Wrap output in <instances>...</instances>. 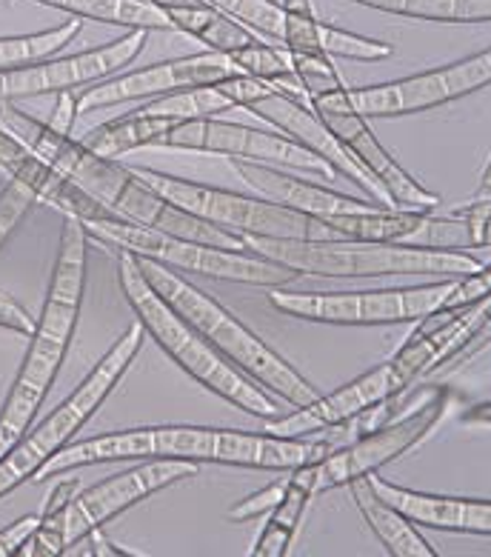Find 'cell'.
I'll list each match as a JSON object with an SVG mask.
<instances>
[{
  "label": "cell",
  "instance_id": "obj_33",
  "mask_svg": "<svg viewBox=\"0 0 491 557\" xmlns=\"http://www.w3.org/2000/svg\"><path fill=\"white\" fill-rule=\"evenodd\" d=\"M223 15L235 17L257 38L277 40L284 47V9L275 0H203Z\"/></svg>",
  "mask_w": 491,
  "mask_h": 557
},
{
  "label": "cell",
  "instance_id": "obj_31",
  "mask_svg": "<svg viewBox=\"0 0 491 557\" xmlns=\"http://www.w3.org/2000/svg\"><path fill=\"white\" fill-rule=\"evenodd\" d=\"M77 35H80V17H70L66 24L52 26L47 32H35V35H9V38L3 35L0 38V70L52 58V54L70 47Z\"/></svg>",
  "mask_w": 491,
  "mask_h": 557
},
{
  "label": "cell",
  "instance_id": "obj_18",
  "mask_svg": "<svg viewBox=\"0 0 491 557\" xmlns=\"http://www.w3.org/2000/svg\"><path fill=\"white\" fill-rule=\"evenodd\" d=\"M312 109V107H309ZM326 129L338 138L345 152L352 154L354 161L366 169L368 175L375 177V184L386 191V198L392 203V209H412V212H435L440 207V198L435 191H429L420 181L408 175L406 169L394 161V154L386 149L366 117H361L352 109H331V107H315L312 109Z\"/></svg>",
  "mask_w": 491,
  "mask_h": 557
},
{
  "label": "cell",
  "instance_id": "obj_8",
  "mask_svg": "<svg viewBox=\"0 0 491 557\" xmlns=\"http://www.w3.org/2000/svg\"><path fill=\"white\" fill-rule=\"evenodd\" d=\"M86 232H89V237H98L100 244L126 249V252L138 255V258L158 260L163 267L175 269V272H189V275L235 281L246 283V286H266V289L284 286V283L298 277L289 269L277 267L275 260L254 255L252 249L249 252L217 249V246L198 244V240H189V237L149 230V226L126 221L121 214L89 223Z\"/></svg>",
  "mask_w": 491,
  "mask_h": 557
},
{
  "label": "cell",
  "instance_id": "obj_35",
  "mask_svg": "<svg viewBox=\"0 0 491 557\" xmlns=\"http://www.w3.org/2000/svg\"><path fill=\"white\" fill-rule=\"evenodd\" d=\"M32 207H35V195L17 181H12L7 189L0 191V246L7 244L9 235L21 226Z\"/></svg>",
  "mask_w": 491,
  "mask_h": 557
},
{
  "label": "cell",
  "instance_id": "obj_13",
  "mask_svg": "<svg viewBox=\"0 0 491 557\" xmlns=\"http://www.w3.org/2000/svg\"><path fill=\"white\" fill-rule=\"evenodd\" d=\"M158 149H180V152H203L223 154L231 161L266 163V166H286L294 172H312L326 181H335L338 172L317 154L292 140L284 132H266L246 126V123L215 121V117H200V121L175 123L161 138Z\"/></svg>",
  "mask_w": 491,
  "mask_h": 557
},
{
  "label": "cell",
  "instance_id": "obj_2",
  "mask_svg": "<svg viewBox=\"0 0 491 557\" xmlns=\"http://www.w3.org/2000/svg\"><path fill=\"white\" fill-rule=\"evenodd\" d=\"M0 126L24 140L49 166H54L61 175L75 181L80 189L89 191L98 203L126 221L149 226V230L169 232L177 237H189L198 244L217 246V249L249 252V246L238 232L212 226L184 209L172 207L169 200L161 198L135 175V169L123 166L112 158H100L84 140L54 132L47 121H38L35 115L24 112L15 100H0Z\"/></svg>",
  "mask_w": 491,
  "mask_h": 557
},
{
  "label": "cell",
  "instance_id": "obj_30",
  "mask_svg": "<svg viewBox=\"0 0 491 557\" xmlns=\"http://www.w3.org/2000/svg\"><path fill=\"white\" fill-rule=\"evenodd\" d=\"M389 15L438 24H489L491 0H352Z\"/></svg>",
  "mask_w": 491,
  "mask_h": 557
},
{
  "label": "cell",
  "instance_id": "obj_39",
  "mask_svg": "<svg viewBox=\"0 0 491 557\" xmlns=\"http://www.w3.org/2000/svg\"><path fill=\"white\" fill-rule=\"evenodd\" d=\"M40 515H24V518H17L15 523H9L7 529H0V557L17 555L21 546L32 537V532L38 529Z\"/></svg>",
  "mask_w": 491,
  "mask_h": 557
},
{
  "label": "cell",
  "instance_id": "obj_26",
  "mask_svg": "<svg viewBox=\"0 0 491 557\" xmlns=\"http://www.w3.org/2000/svg\"><path fill=\"white\" fill-rule=\"evenodd\" d=\"M166 17L175 32H184V35H192L200 44H206L212 52H238V49L252 47L257 44V35L252 29H246L243 24H238L235 17L223 15L215 7L209 3H194V7H175L166 9Z\"/></svg>",
  "mask_w": 491,
  "mask_h": 557
},
{
  "label": "cell",
  "instance_id": "obj_36",
  "mask_svg": "<svg viewBox=\"0 0 491 557\" xmlns=\"http://www.w3.org/2000/svg\"><path fill=\"white\" fill-rule=\"evenodd\" d=\"M284 492H286V481L269 483V486L257 488V492H252L249 497L238 500V504L226 511V518L235 520V523H249V520H257L261 515H269V511L275 509L277 500L284 497Z\"/></svg>",
  "mask_w": 491,
  "mask_h": 557
},
{
  "label": "cell",
  "instance_id": "obj_16",
  "mask_svg": "<svg viewBox=\"0 0 491 557\" xmlns=\"http://www.w3.org/2000/svg\"><path fill=\"white\" fill-rule=\"evenodd\" d=\"M231 75H240L238 66L231 63L229 54L223 52H200L161 61L135 72H117L103 77L98 84H89L77 92V109L95 112V109L117 107L126 100H143L152 95H169L177 89H192V86H215Z\"/></svg>",
  "mask_w": 491,
  "mask_h": 557
},
{
  "label": "cell",
  "instance_id": "obj_40",
  "mask_svg": "<svg viewBox=\"0 0 491 557\" xmlns=\"http://www.w3.org/2000/svg\"><path fill=\"white\" fill-rule=\"evenodd\" d=\"M77 115H80V109H77V92L75 89H63V92H58V100H54V109L47 123L54 132H61V135H72V132H75Z\"/></svg>",
  "mask_w": 491,
  "mask_h": 557
},
{
  "label": "cell",
  "instance_id": "obj_1",
  "mask_svg": "<svg viewBox=\"0 0 491 557\" xmlns=\"http://www.w3.org/2000/svg\"><path fill=\"white\" fill-rule=\"evenodd\" d=\"M340 449L335 437H280L269 432H243V429L221 426H138L123 432L89 437L63 446L58 455L32 474V481H49L58 474H70L80 466L112 463V460H209V463L243 466V469H266V472H292L294 466L315 463L329 451Z\"/></svg>",
  "mask_w": 491,
  "mask_h": 557
},
{
  "label": "cell",
  "instance_id": "obj_23",
  "mask_svg": "<svg viewBox=\"0 0 491 557\" xmlns=\"http://www.w3.org/2000/svg\"><path fill=\"white\" fill-rule=\"evenodd\" d=\"M231 166L238 169L246 186L257 191V198L272 200L277 207L292 209L298 214H309V218H331V214L368 212V209L383 207L377 200L349 198V195L329 189V186H317L312 181H303V177L286 175L277 166H266V163L240 161L231 163Z\"/></svg>",
  "mask_w": 491,
  "mask_h": 557
},
{
  "label": "cell",
  "instance_id": "obj_24",
  "mask_svg": "<svg viewBox=\"0 0 491 557\" xmlns=\"http://www.w3.org/2000/svg\"><path fill=\"white\" fill-rule=\"evenodd\" d=\"M375 492L386 504L398 509L415 527L443 529V532L466 534H491V504L489 500H471V497L431 495V492H415V488L394 486L377 472L368 474Z\"/></svg>",
  "mask_w": 491,
  "mask_h": 557
},
{
  "label": "cell",
  "instance_id": "obj_3",
  "mask_svg": "<svg viewBox=\"0 0 491 557\" xmlns=\"http://www.w3.org/2000/svg\"><path fill=\"white\" fill-rule=\"evenodd\" d=\"M86 267H89V232L80 221H63L58 258L49 277L47 300L29 335V351L9 386L7 400L0 406V458L7 455L52 392L63 360L70 355L80 309L86 295Z\"/></svg>",
  "mask_w": 491,
  "mask_h": 557
},
{
  "label": "cell",
  "instance_id": "obj_6",
  "mask_svg": "<svg viewBox=\"0 0 491 557\" xmlns=\"http://www.w3.org/2000/svg\"><path fill=\"white\" fill-rule=\"evenodd\" d=\"M254 255L275 260L294 275L312 277H461L489 267V258L471 252H443L406 244L366 240H300V237L240 235Z\"/></svg>",
  "mask_w": 491,
  "mask_h": 557
},
{
  "label": "cell",
  "instance_id": "obj_38",
  "mask_svg": "<svg viewBox=\"0 0 491 557\" xmlns=\"http://www.w3.org/2000/svg\"><path fill=\"white\" fill-rule=\"evenodd\" d=\"M454 214H461L463 221L468 223V230L475 235L477 240V249H489L491 244V235H489V221H491V200L489 195L471 203V207H457Z\"/></svg>",
  "mask_w": 491,
  "mask_h": 557
},
{
  "label": "cell",
  "instance_id": "obj_12",
  "mask_svg": "<svg viewBox=\"0 0 491 557\" xmlns=\"http://www.w3.org/2000/svg\"><path fill=\"white\" fill-rule=\"evenodd\" d=\"M445 404H449L445 389H431V395L417 409H412L406 418L392 420V423H383L368 435L354 437L352 443L329 451L326 458L315 460V463L294 466L292 474L300 483H306L312 495H323L331 488L349 486L354 478L380 472L383 466L394 463L406 451L415 449L417 443L438 426L445 412Z\"/></svg>",
  "mask_w": 491,
  "mask_h": 557
},
{
  "label": "cell",
  "instance_id": "obj_17",
  "mask_svg": "<svg viewBox=\"0 0 491 557\" xmlns=\"http://www.w3.org/2000/svg\"><path fill=\"white\" fill-rule=\"evenodd\" d=\"M489 298L468 306H440L435 312L423 314L415 332L389 358L400 383L408 389L420 374L435 372L457 358L468 344H475L477 337L489 335Z\"/></svg>",
  "mask_w": 491,
  "mask_h": 557
},
{
  "label": "cell",
  "instance_id": "obj_28",
  "mask_svg": "<svg viewBox=\"0 0 491 557\" xmlns=\"http://www.w3.org/2000/svg\"><path fill=\"white\" fill-rule=\"evenodd\" d=\"M35 3L70 12L72 17H89V21L109 26H129V29L147 32L172 29L166 12L152 7L149 0H35Z\"/></svg>",
  "mask_w": 491,
  "mask_h": 557
},
{
  "label": "cell",
  "instance_id": "obj_9",
  "mask_svg": "<svg viewBox=\"0 0 491 557\" xmlns=\"http://www.w3.org/2000/svg\"><path fill=\"white\" fill-rule=\"evenodd\" d=\"M135 169V175L166 198L172 207L194 214L200 221L238 232V235H269V237H300V240H329L320 218L298 214L272 200L240 195V191L217 189V186L186 181V177L154 172V169Z\"/></svg>",
  "mask_w": 491,
  "mask_h": 557
},
{
  "label": "cell",
  "instance_id": "obj_4",
  "mask_svg": "<svg viewBox=\"0 0 491 557\" xmlns=\"http://www.w3.org/2000/svg\"><path fill=\"white\" fill-rule=\"evenodd\" d=\"M138 263L143 277L152 283V289L172 309L184 314L186 321L192 323L200 335L229 360L231 367L243 372L249 381L257 383L263 392L277 395L284 404L294 406V409L320 395L315 389V383L306 381L303 372H298L280 351L272 349L263 337H257V332H252L238 314L229 312L209 292L198 289L194 283H189L184 275H177L175 269L163 267L158 260L138 258Z\"/></svg>",
  "mask_w": 491,
  "mask_h": 557
},
{
  "label": "cell",
  "instance_id": "obj_20",
  "mask_svg": "<svg viewBox=\"0 0 491 557\" xmlns=\"http://www.w3.org/2000/svg\"><path fill=\"white\" fill-rule=\"evenodd\" d=\"M249 112H254L257 117L272 123L277 132H284V135H289L292 140H298L303 149L317 154V158L329 163L335 172H340V175H345L349 181H354V184L361 186L363 191H368L377 203H383V207L392 209V203L386 198V191L375 184V177L368 175L366 169L354 161L352 154L345 152L343 146L338 144V138L323 126L320 117H317L303 100H294L289 98V95L280 92V89H275L269 98L252 103Z\"/></svg>",
  "mask_w": 491,
  "mask_h": 557
},
{
  "label": "cell",
  "instance_id": "obj_10",
  "mask_svg": "<svg viewBox=\"0 0 491 557\" xmlns=\"http://www.w3.org/2000/svg\"><path fill=\"white\" fill-rule=\"evenodd\" d=\"M489 84L491 52L483 49V52L463 58V61L445 63L438 70L417 72V75L400 77V81H389V84L357 86V89L340 86V89L309 98L306 107L352 109L361 117H400L445 107L452 100L480 92Z\"/></svg>",
  "mask_w": 491,
  "mask_h": 557
},
{
  "label": "cell",
  "instance_id": "obj_41",
  "mask_svg": "<svg viewBox=\"0 0 491 557\" xmlns=\"http://www.w3.org/2000/svg\"><path fill=\"white\" fill-rule=\"evenodd\" d=\"M0 329H9V332H17V335H32V329H35V321H32V314L26 312L24 306L17 304L12 295L7 292H0Z\"/></svg>",
  "mask_w": 491,
  "mask_h": 557
},
{
  "label": "cell",
  "instance_id": "obj_29",
  "mask_svg": "<svg viewBox=\"0 0 491 557\" xmlns=\"http://www.w3.org/2000/svg\"><path fill=\"white\" fill-rule=\"evenodd\" d=\"M312 492H309L306 483H300L298 478H289L286 481V492L284 497L277 500L275 509L269 511V520H266V527H263L261 537L254 541L252 557H284L289 555L292 549L294 534H298L300 520L306 515V506L312 500Z\"/></svg>",
  "mask_w": 491,
  "mask_h": 557
},
{
  "label": "cell",
  "instance_id": "obj_14",
  "mask_svg": "<svg viewBox=\"0 0 491 557\" xmlns=\"http://www.w3.org/2000/svg\"><path fill=\"white\" fill-rule=\"evenodd\" d=\"M147 40V29H129L117 40H109L103 47L86 49V52L61 54V58L52 54L43 61L0 70V100L38 98V95H58L63 89L98 84L103 77H112L126 70L131 61H138Z\"/></svg>",
  "mask_w": 491,
  "mask_h": 557
},
{
  "label": "cell",
  "instance_id": "obj_34",
  "mask_svg": "<svg viewBox=\"0 0 491 557\" xmlns=\"http://www.w3.org/2000/svg\"><path fill=\"white\" fill-rule=\"evenodd\" d=\"M292 72L298 77V84L303 86L306 100L315 98V95L331 92V89H340L343 77L335 70V63L326 54H300L292 52Z\"/></svg>",
  "mask_w": 491,
  "mask_h": 557
},
{
  "label": "cell",
  "instance_id": "obj_22",
  "mask_svg": "<svg viewBox=\"0 0 491 557\" xmlns=\"http://www.w3.org/2000/svg\"><path fill=\"white\" fill-rule=\"evenodd\" d=\"M280 9H284V49L289 52L326 54V58H345V61L361 63L389 61L394 54L392 44L320 24L312 0H280Z\"/></svg>",
  "mask_w": 491,
  "mask_h": 557
},
{
  "label": "cell",
  "instance_id": "obj_11",
  "mask_svg": "<svg viewBox=\"0 0 491 557\" xmlns=\"http://www.w3.org/2000/svg\"><path fill=\"white\" fill-rule=\"evenodd\" d=\"M457 277H443L420 286L375 292H294L275 286L269 304L280 314L331 326H386V323L420 321L423 314L440 309Z\"/></svg>",
  "mask_w": 491,
  "mask_h": 557
},
{
  "label": "cell",
  "instance_id": "obj_43",
  "mask_svg": "<svg viewBox=\"0 0 491 557\" xmlns=\"http://www.w3.org/2000/svg\"><path fill=\"white\" fill-rule=\"evenodd\" d=\"M149 3L166 12V9H175V7H194V3H203V0H149Z\"/></svg>",
  "mask_w": 491,
  "mask_h": 557
},
{
  "label": "cell",
  "instance_id": "obj_15",
  "mask_svg": "<svg viewBox=\"0 0 491 557\" xmlns=\"http://www.w3.org/2000/svg\"><path fill=\"white\" fill-rule=\"evenodd\" d=\"M194 474H198L194 460L163 458L112 474V478L89 488H77V495L72 497L66 515H63V541H66V546H72L86 532L106 527L109 520H115L121 511L143 504L147 497L158 495L166 486H175L186 478H194Z\"/></svg>",
  "mask_w": 491,
  "mask_h": 557
},
{
  "label": "cell",
  "instance_id": "obj_5",
  "mask_svg": "<svg viewBox=\"0 0 491 557\" xmlns=\"http://www.w3.org/2000/svg\"><path fill=\"white\" fill-rule=\"evenodd\" d=\"M117 283L123 295L129 300L131 312L138 314V323L147 335L161 346L177 367L184 369L192 381H198L203 389L223 397L226 404L254 418L272 420L280 414V406L263 392L254 381H249L243 372L231 367L206 337L200 335L184 314L172 309L166 300L152 289V283L140 272L138 258L126 249H117Z\"/></svg>",
  "mask_w": 491,
  "mask_h": 557
},
{
  "label": "cell",
  "instance_id": "obj_27",
  "mask_svg": "<svg viewBox=\"0 0 491 557\" xmlns=\"http://www.w3.org/2000/svg\"><path fill=\"white\" fill-rule=\"evenodd\" d=\"M175 126V121L158 115H143V112H129V115L115 117L89 129L84 135V144L98 152L100 158H112L117 161L121 154H129L135 149H149L158 146L166 132Z\"/></svg>",
  "mask_w": 491,
  "mask_h": 557
},
{
  "label": "cell",
  "instance_id": "obj_25",
  "mask_svg": "<svg viewBox=\"0 0 491 557\" xmlns=\"http://www.w3.org/2000/svg\"><path fill=\"white\" fill-rule=\"evenodd\" d=\"M349 492H352L354 506L361 509L363 520L368 523V529L377 534V541L383 543L386 555L392 557H438L435 546H431L417 527L408 518H403L398 509L386 504L383 497L377 495L372 481L366 478H354L349 483Z\"/></svg>",
  "mask_w": 491,
  "mask_h": 557
},
{
  "label": "cell",
  "instance_id": "obj_37",
  "mask_svg": "<svg viewBox=\"0 0 491 557\" xmlns=\"http://www.w3.org/2000/svg\"><path fill=\"white\" fill-rule=\"evenodd\" d=\"M63 555L117 557V555H135V552L123 549V546H117L115 541H109L106 534H103V529H92V532H86L80 541H75L72 546H66V549H63Z\"/></svg>",
  "mask_w": 491,
  "mask_h": 557
},
{
  "label": "cell",
  "instance_id": "obj_7",
  "mask_svg": "<svg viewBox=\"0 0 491 557\" xmlns=\"http://www.w3.org/2000/svg\"><path fill=\"white\" fill-rule=\"evenodd\" d=\"M143 335H147L143 326L131 323L112 344V349L95 363L84 383L61 406H54L38 426L26 429L21 441L0 458V497H7L9 492L32 481V474L38 472L40 466L75 441L77 432L92 420L100 406L106 404V397L117 389V383L138 360L140 349H143Z\"/></svg>",
  "mask_w": 491,
  "mask_h": 557
},
{
  "label": "cell",
  "instance_id": "obj_19",
  "mask_svg": "<svg viewBox=\"0 0 491 557\" xmlns=\"http://www.w3.org/2000/svg\"><path fill=\"white\" fill-rule=\"evenodd\" d=\"M400 392H406V386L400 383L394 367L386 360L329 395H317L315 400L298 406L292 414H277V418L266 420V432L280 437L317 435V432H326V429L340 426L345 420L368 412L372 406L394 400Z\"/></svg>",
  "mask_w": 491,
  "mask_h": 557
},
{
  "label": "cell",
  "instance_id": "obj_42",
  "mask_svg": "<svg viewBox=\"0 0 491 557\" xmlns=\"http://www.w3.org/2000/svg\"><path fill=\"white\" fill-rule=\"evenodd\" d=\"M77 483H80L77 478H70V481L58 483V486L49 492L47 500H43V509H40V515H43V518H52V515H63V511H66V506H70L72 497L77 495V488H80Z\"/></svg>",
  "mask_w": 491,
  "mask_h": 557
},
{
  "label": "cell",
  "instance_id": "obj_32",
  "mask_svg": "<svg viewBox=\"0 0 491 557\" xmlns=\"http://www.w3.org/2000/svg\"><path fill=\"white\" fill-rule=\"evenodd\" d=\"M231 100L217 92V86H192V89H177V92L163 95L149 107H143V115L169 117V121H200V117H217L229 112Z\"/></svg>",
  "mask_w": 491,
  "mask_h": 557
},
{
  "label": "cell",
  "instance_id": "obj_21",
  "mask_svg": "<svg viewBox=\"0 0 491 557\" xmlns=\"http://www.w3.org/2000/svg\"><path fill=\"white\" fill-rule=\"evenodd\" d=\"M0 169L7 172L12 181H17L21 186L35 195V200H43L52 209L63 212L66 218H75L84 226L95 221H106V218H115L112 209H106L103 203L84 191L75 181H70L66 175H61L58 169L49 166L40 154H35L29 146L21 138H15L12 132H7L0 126Z\"/></svg>",
  "mask_w": 491,
  "mask_h": 557
}]
</instances>
